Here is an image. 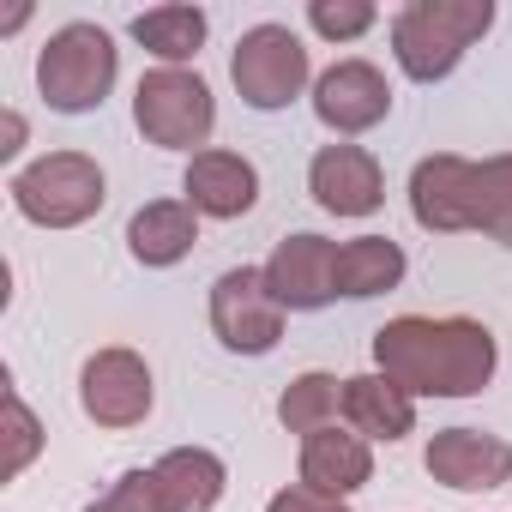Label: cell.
<instances>
[{"mask_svg": "<svg viewBox=\"0 0 512 512\" xmlns=\"http://www.w3.org/2000/svg\"><path fill=\"white\" fill-rule=\"evenodd\" d=\"M374 362L386 380H398L410 398H470L494 380V332L482 320H428L404 314L374 332Z\"/></svg>", "mask_w": 512, "mask_h": 512, "instance_id": "obj_1", "label": "cell"}, {"mask_svg": "<svg viewBox=\"0 0 512 512\" xmlns=\"http://www.w3.org/2000/svg\"><path fill=\"white\" fill-rule=\"evenodd\" d=\"M410 217L434 235L482 229L488 241H512V151L470 163V157H422L410 169Z\"/></svg>", "mask_w": 512, "mask_h": 512, "instance_id": "obj_2", "label": "cell"}, {"mask_svg": "<svg viewBox=\"0 0 512 512\" xmlns=\"http://www.w3.org/2000/svg\"><path fill=\"white\" fill-rule=\"evenodd\" d=\"M494 25V0H410L392 19V55L416 85L446 79L476 37Z\"/></svg>", "mask_w": 512, "mask_h": 512, "instance_id": "obj_3", "label": "cell"}, {"mask_svg": "<svg viewBox=\"0 0 512 512\" xmlns=\"http://www.w3.org/2000/svg\"><path fill=\"white\" fill-rule=\"evenodd\" d=\"M115 73H121V55H115V43H109L103 25H61L43 43V55H37V91L61 115L97 109L109 97Z\"/></svg>", "mask_w": 512, "mask_h": 512, "instance_id": "obj_4", "label": "cell"}, {"mask_svg": "<svg viewBox=\"0 0 512 512\" xmlns=\"http://www.w3.org/2000/svg\"><path fill=\"white\" fill-rule=\"evenodd\" d=\"M7 193H13L19 217H31L43 229H79L85 217L103 211L109 181H103L97 157H85V151H49L31 169H19Z\"/></svg>", "mask_w": 512, "mask_h": 512, "instance_id": "obj_5", "label": "cell"}, {"mask_svg": "<svg viewBox=\"0 0 512 512\" xmlns=\"http://www.w3.org/2000/svg\"><path fill=\"white\" fill-rule=\"evenodd\" d=\"M133 121L151 145L163 151H193L211 139L217 127V103H211V85L187 67H151L133 91Z\"/></svg>", "mask_w": 512, "mask_h": 512, "instance_id": "obj_6", "label": "cell"}, {"mask_svg": "<svg viewBox=\"0 0 512 512\" xmlns=\"http://www.w3.org/2000/svg\"><path fill=\"white\" fill-rule=\"evenodd\" d=\"M229 79H235L247 109H290L308 85V49L290 25H253L235 43Z\"/></svg>", "mask_w": 512, "mask_h": 512, "instance_id": "obj_7", "label": "cell"}, {"mask_svg": "<svg viewBox=\"0 0 512 512\" xmlns=\"http://www.w3.org/2000/svg\"><path fill=\"white\" fill-rule=\"evenodd\" d=\"M211 332L235 356H266L284 338V308L266 284V266H235L211 284Z\"/></svg>", "mask_w": 512, "mask_h": 512, "instance_id": "obj_8", "label": "cell"}, {"mask_svg": "<svg viewBox=\"0 0 512 512\" xmlns=\"http://www.w3.org/2000/svg\"><path fill=\"white\" fill-rule=\"evenodd\" d=\"M79 404L97 428H139L151 416V368L133 350H97L79 374Z\"/></svg>", "mask_w": 512, "mask_h": 512, "instance_id": "obj_9", "label": "cell"}, {"mask_svg": "<svg viewBox=\"0 0 512 512\" xmlns=\"http://www.w3.org/2000/svg\"><path fill=\"white\" fill-rule=\"evenodd\" d=\"M266 284L284 314H314L338 296V241L326 235H284L278 253L266 260Z\"/></svg>", "mask_w": 512, "mask_h": 512, "instance_id": "obj_10", "label": "cell"}, {"mask_svg": "<svg viewBox=\"0 0 512 512\" xmlns=\"http://www.w3.org/2000/svg\"><path fill=\"white\" fill-rule=\"evenodd\" d=\"M422 464L440 488H458V494H482V488L512 482V446L500 434H482V428H440L428 440Z\"/></svg>", "mask_w": 512, "mask_h": 512, "instance_id": "obj_11", "label": "cell"}, {"mask_svg": "<svg viewBox=\"0 0 512 512\" xmlns=\"http://www.w3.org/2000/svg\"><path fill=\"white\" fill-rule=\"evenodd\" d=\"M314 115L332 133H344V139L350 133H368V127H380L392 115V85L368 61H338V67H326L314 79Z\"/></svg>", "mask_w": 512, "mask_h": 512, "instance_id": "obj_12", "label": "cell"}, {"mask_svg": "<svg viewBox=\"0 0 512 512\" xmlns=\"http://www.w3.org/2000/svg\"><path fill=\"white\" fill-rule=\"evenodd\" d=\"M308 193L332 217H368L386 199V175H380L374 151H362V145H326L308 163Z\"/></svg>", "mask_w": 512, "mask_h": 512, "instance_id": "obj_13", "label": "cell"}, {"mask_svg": "<svg viewBox=\"0 0 512 512\" xmlns=\"http://www.w3.org/2000/svg\"><path fill=\"white\" fill-rule=\"evenodd\" d=\"M187 205L199 217H241L260 199V169H253L241 151H193L187 163Z\"/></svg>", "mask_w": 512, "mask_h": 512, "instance_id": "obj_14", "label": "cell"}, {"mask_svg": "<svg viewBox=\"0 0 512 512\" xmlns=\"http://www.w3.org/2000/svg\"><path fill=\"white\" fill-rule=\"evenodd\" d=\"M302 482L320 488V494H338L350 500L362 482H374V446L356 434V428H320L302 440Z\"/></svg>", "mask_w": 512, "mask_h": 512, "instance_id": "obj_15", "label": "cell"}, {"mask_svg": "<svg viewBox=\"0 0 512 512\" xmlns=\"http://www.w3.org/2000/svg\"><path fill=\"white\" fill-rule=\"evenodd\" d=\"M193 241H199V211L187 199H151L127 223V253H133L139 266H151V272L181 266L187 253H193Z\"/></svg>", "mask_w": 512, "mask_h": 512, "instance_id": "obj_16", "label": "cell"}, {"mask_svg": "<svg viewBox=\"0 0 512 512\" xmlns=\"http://www.w3.org/2000/svg\"><path fill=\"white\" fill-rule=\"evenodd\" d=\"M151 476H157L163 512H211V506L223 500V482H229L223 458L205 452V446H175V452H163V458L151 464Z\"/></svg>", "mask_w": 512, "mask_h": 512, "instance_id": "obj_17", "label": "cell"}, {"mask_svg": "<svg viewBox=\"0 0 512 512\" xmlns=\"http://www.w3.org/2000/svg\"><path fill=\"white\" fill-rule=\"evenodd\" d=\"M344 422L362 440H404L416 428V398L386 374H356L344 380Z\"/></svg>", "mask_w": 512, "mask_h": 512, "instance_id": "obj_18", "label": "cell"}, {"mask_svg": "<svg viewBox=\"0 0 512 512\" xmlns=\"http://www.w3.org/2000/svg\"><path fill=\"white\" fill-rule=\"evenodd\" d=\"M404 278V247L386 241V235H356L338 247V296H380V290H398Z\"/></svg>", "mask_w": 512, "mask_h": 512, "instance_id": "obj_19", "label": "cell"}, {"mask_svg": "<svg viewBox=\"0 0 512 512\" xmlns=\"http://www.w3.org/2000/svg\"><path fill=\"white\" fill-rule=\"evenodd\" d=\"M133 43H145L163 67H181L205 43V13L199 7H151L133 19Z\"/></svg>", "mask_w": 512, "mask_h": 512, "instance_id": "obj_20", "label": "cell"}, {"mask_svg": "<svg viewBox=\"0 0 512 512\" xmlns=\"http://www.w3.org/2000/svg\"><path fill=\"white\" fill-rule=\"evenodd\" d=\"M338 410H344V380H332V374H296L290 386H284V398H278V422L290 428V434H320V428H332L338 422Z\"/></svg>", "mask_w": 512, "mask_h": 512, "instance_id": "obj_21", "label": "cell"}, {"mask_svg": "<svg viewBox=\"0 0 512 512\" xmlns=\"http://www.w3.org/2000/svg\"><path fill=\"white\" fill-rule=\"evenodd\" d=\"M374 7H368V0H314V7H308V25L326 37V43H356L362 31H374Z\"/></svg>", "mask_w": 512, "mask_h": 512, "instance_id": "obj_22", "label": "cell"}, {"mask_svg": "<svg viewBox=\"0 0 512 512\" xmlns=\"http://www.w3.org/2000/svg\"><path fill=\"white\" fill-rule=\"evenodd\" d=\"M37 446H43V428H37V416H31V404L19 398V392H7V476H19L31 458H37Z\"/></svg>", "mask_w": 512, "mask_h": 512, "instance_id": "obj_23", "label": "cell"}, {"mask_svg": "<svg viewBox=\"0 0 512 512\" xmlns=\"http://www.w3.org/2000/svg\"><path fill=\"white\" fill-rule=\"evenodd\" d=\"M85 512H163V500H157V476L151 470H127L103 500H91Z\"/></svg>", "mask_w": 512, "mask_h": 512, "instance_id": "obj_24", "label": "cell"}, {"mask_svg": "<svg viewBox=\"0 0 512 512\" xmlns=\"http://www.w3.org/2000/svg\"><path fill=\"white\" fill-rule=\"evenodd\" d=\"M266 512H350L338 494H320V488H308V482H290V488H278L272 500H266Z\"/></svg>", "mask_w": 512, "mask_h": 512, "instance_id": "obj_25", "label": "cell"}, {"mask_svg": "<svg viewBox=\"0 0 512 512\" xmlns=\"http://www.w3.org/2000/svg\"><path fill=\"white\" fill-rule=\"evenodd\" d=\"M19 139H25V121L7 115V145H0V157H19Z\"/></svg>", "mask_w": 512, "mask_h": 512, "instance_id": "obj_26", "label": "cell"}]
</instances>
